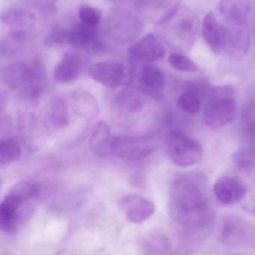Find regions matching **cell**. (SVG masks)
Here are the masks:
<instances>
[{
	"label": "cell",
	"instance_id": "1",
	"mask_svg": "<svg viewBox=\"0 0 255 255\" xmlns=\"http://www.w3.org/2000/svg\"><path fill=\"white\" fill-rule=\"evenodd\" d=\"M168 208L172 220L191 231L207 228L214 219L205 186L194 176H181L174 180L170 189Z\"/></svg>",
	"mask_w": 255,
	"mask_h": 255
},
{
	"label": "cell",
	"instance_id": "2",
	"mask_svg": "<svg viewBox=\"0 0 255 255\" xmlns=\"http://www.w3.org/2000/svg\"><path fill=\"white\" fill-rule=\"evenodd\" d=\"M2 77L10 87L20 88L23 98L34 101L42 91L45 69L38 60L17 62L2 69Z\"/></svg>",
	"mask_w": 255,
	"mask_h": 255
},
{
	"label": "cell",
	"instance_id": "3",
	"mask_svg": "<svg viewBox=\"0 0 255 255\" xmlns=\"http://www.w3.org/2000/svg\"><path fill=\"white\" fill-rule=\"evenodd\" d=\"M235 89L231 86L210 88L207 104L203 113V121L211 129H220L235 120L237 102Z\"/></svg>",
	"mask_w": 255,
	"mask_h": 255
},
{
	"label": "cell",
	"instance_id": "4",
	"mask_svg": "<svg viewBox=\"0 0 255 255\" xmlns=\"http://www.w3.org/2000/svg\"><path fill=\"white\" fill-rule=\"evenodd\" d=\"M34 200H29L11 189L0 204V230L12 234L32 218Z\"/></svg>",
	"mask_w": 255,
	"mask_h": 255
},
{
	"label": "cell",
	"instance_id": "5",
	"mask_svg": "<svg viewBox=\"0 0 255 255\" xmlns=\"http://www.w3.org/2000/svg\"><path fill=\"white\" fill-rule=\"evenodd\" d=\"M165 146L170 159L178 166H191L202 159L203 147L199 141L179 129L168 132Z\"/></svg>",
	"mask_w": 255,
	"mask_h": 255
},
{
	"label": "cell",
	"instance_id": "6",
	"mask_svg": "<svg viewBox=\"0 0 255 255\" xmlns=\"http://www.w3.org/2000/svg\"><path fill=\"white\" fill-rule=\"evenodd\" d=\"M237 179L246 189L241 204L245 210L255 215V144L249 145L237 153L235 158Z\"/></svg>",
	"mask_w": 255,
	"mask_h": 255
},
{
	"label": "cell",
	"instance_id": "7",
	"mask_svg": "<svg viewBox=\"0 0 255 255\" xmlns=\"http://www.w3.org/2000/svg\"><path fill=\"white\" fill-rule=\"evenodd\" d=\"M156 148L154 141L148 137L116 136L111 142V153L125 161H138L151 154Z\"/></svg>",
	"mask_w": 255,
	"mask_h": 255
},
{
	"label": "cell",
	"instance_id": "8",
	"mask_svg": "<svg viewBox=\"0 0 255 255\" xmlns=\"http://www.w3.org/2000/svg\"><path fill=\"white\" fill-rule=\"evenodd\" d=\"M89 74L92 80L109 88L130 84L133 77L132 70L118 61L94 64L89 68Z\"/></svg>",
	"mask_w": 255,
	"mask_h": 255
},
{
	"label": "cell",
	"instance_id": "9",
	"mask_svg": "<svg viewBox=\"0 0 255 255\" xmlns=\"http://www.w3.org/2000/svg\"><path fill=\"white\" fill-rule=\"evenodd\" d=\"M133 3L143 18L154 24H162L177 14L180 0H133Z\"/></svg>",
	"mask_w": 255,
	"mask_h": 255
},
{
	"label": "cell",
	"instance_id": "10",
	"mask_svg": "<svg viewBox=\"0 0 255 255\" xmlns=\"http://www.w3.org/2000/svg\"><path fill=\"white\" fill-rule=\"evenodd\" d=\"M107 29L110 36L119 43L133 41L139 33L141 23L133 14L122 10H115L110 14Z\"/></svg>",
	"mask_w": 255,
	"mask_h": 255
},
{
	"label": "cell",
	"instance_id": "11",
	"mask_svg": "<svg viewBox=\"0 0 255 255\" xmlns=\"http://www.w3.org/2000/svg\"><path fill=\"white\" fill-rule=\"evenodd\" d=\"M165 54V49L159 38L149 33L132 44L128 52V60L132 65L148 63L160 59Z\"/></svg>",
	"mask_w": 255,
	"mask_h": 255
},
{
	"label": "cell",
	"instance_id": "12",
	"mask_svg": "<svg viewBox=\"0 0 255 255\" xmlns=\"http://www.w3.org/2000/svg\"><path fill=\"white\" fill-rule=\"evenodd\" d=\"M65 44L77 48L98 51L104 48V43L99 38L98 26L82 23L66 28Z\"/></svg>",
	"mask_w": 255,
	"mask_h": 255
},
{
	"label": "cell",
	"instance_id": "13",
	"mask_svg": "<svg viewBox=\"0 0 255 255\" xmlns=\"http://www.w3.org/2000/svg\"><path fill=\"white\" fill-rule=\"evenodd\" d=\"M121 210L128 221L134 224L145 222L155 212V206L148 198L137 194H128L119 201Z\"/></svg>",
	"mask_w": 255,
	"mask_h": 255
},
{
	"label": "cell",
	"instance_id": "14",
	"mask_svg": "<svg viewBox=\"0 0 255 255\" xmlns=\"http://www.w3.org/2000/svg\"><path fill=\"white\" fill-rule=\"evenodd\" d=\"M86 65L87 59L80 53H65L53 71V78L56 83H72L82 75Z\"/></svg>",
	"mask_w": 255,
	"mask_h": 255
},
{
	"label": "cell",
	"instance_id": "15",
	"mask_svg": "<svg viewBox=\"0 0 255 255\" xmlns=\"http://www.w3.org/2000/svg\"><path fill=\"white\" fill-rule=\"evenodd\" d=\"M213 194L218 201L224 205L241 203L246 196V189L239 179L221 177L213 185Z\"/></svg>",
	"mask_w": 255,
	"mask_h": 255
},
{
	"label": "cell",
	"instance_id": "16",
	"mask_svg": "<svg viewBox=\"0 0 255 255\" xmlns=\"http://www.w3.org/2000/svg\"><path fill=\"white\" fill-rule=\"evenodd\" d=\"M209 89L202 82H188L177 97V107L186 114H197L201 110L202 98L207 97Z\"/></svg>",
	"mask_w": 255,
	"mask_h": 255
},
{
	"label": "cell",
	"instance_id": "17",
	"mask_svg": "<svg viewBox=\"0 0 255 255\" xmlns=\"http://www.w3.org/2000/svg\"><path fill=\"white\" fill-rule=\"evenodd\" d=\"M250 228L243 219L235 216H228L223 219L221 227V243L226 246L237 247L249 239Z\"/></svg>",
	"mask_w": 255,
	"mask_h": 255
},
{
	"label": "cell",
	"instance_id": "18",
	"mask_svg": "<svg viewBox=\"0 0 255 255\" xmlns=\"http://www.w3.org/2000/svg\"><path fill=\"white\" fill-rule=\"evenodd\" d=\"M202 35L208 47L216 54H219L226 48V28L217 21L213 12L207 13L204 17Z\"/></svg>",
	"mask_w": 255,
	"mask_h": 255
},
{
	"label": "cell",
	"instance_id": "19",
	"mask_svg": "<svg viewBox=\"0 0 255 255\" xmlns=\"http://www.w3.org/2000/svg\"><path fill=\"white\" fill-rule=\"evenodd\" d=\"M69 107L75 116L92 122L100 114V107L95 97L85 90H76L69 98Z\"/></svg>",
	"mask_w": 255,
	"mask_h": 255
},
{
	"label": "cell",
	"instance_id": "20",
	"mask_svg": "<svg viewBox=\"0 0 255 255\" xmlns=\"http://www.w3.org/2000/svg\"><path fill=\"white\" fill-rule=\"evenodd\" d=\"M2 21L11 26L10 38L14 41H25L29 38V29L34 22L33 14L20 9H11L2 15Z\"/></svg>",
	"mask_w": 255,
	"mask_h": 255
},
{
	"label": "cell",
	"instance_id": "21",
	"mask_svg": "<svg viewBox=\"0 0 255 255\" xmlns=\"http://www.w3.org/2000/svg\"><path fill=\"white\" fill-rule=\"evenodd\" d=\"M227 47L234 53L246 54L250 45L249 29L246 21L228 22Z\"/></svg>",
	"mask_w": 255,
	"mask_h": 255
},
{
	"label": "cell",
	"instance_id": "22",
	"mask_svg": "<svg viewBox=\"0 0 255 255\" xmlns=\"http://www.w3.org/2000/svg\"><path fill=\"white\" fill-rule=\"evenodd\" d=\"M138 82L143 92L158 95L165 88V74L158 67L144 64L140 71Z\"/></svg>",
	"mask_w": 255,
	"mask_h": 255
},
{
	"label": "cell",
	"instance_id": "23",
	"mask_svg": "<svg viewBox=\"0 0 255 255\" xmlns=\"http://www.w3.org/2000/svg\"><path fill=\"white\" fill-rule=\"evenodd\" d=\"M111 130L107 122L100 121L95 125L89 139L91 152L98 158L107 157L111 153Z\"/></svg>",
	"mask_w": 255,
	"mask_h": 255
},
{
	"label": "cell",
	"instance_id": "24",
	"mask_svg": "<svg viewBox=\"0 0 255 255\" xmlns=\"http://www.w3.org/2000/svg\"><path fill=\"white\" fill-rule=\"evenodd\" d=\"M46 125L52 129H61L70 124L69 106L63 98L51 101L46 115Z\"/></svg>",
	"mask_w": 255,
	"mask_h": 255
},
{
	"label": "cell",
	"instance_id": "25",
	"mask_svg": "<svg viewBox=\"0 0 255 255\" xmlns=\"http://www.w3.org/2000/svg\"><path fill=\"white\" fill-rule=\"evenodd\" d=\"M219 10L227 22L246 21L250 10V0H220Z\"/></svg>",
	"mask_w": 255,
	"mask_h": 255
},
{
	"label": "cell",
	"instance_id": "26",
	"mask_svg": "<svg viewBox=\"0 0 255 255\" xmlns=\"http://www.w3.org/2000/svg\"><path fill=\"white\" fill-rule=\"evenodd\" d=\"M141 91L134 88L125 89L119 93L116 98L117 107L122 112L128 113H135L141 111L144 104Z\"/></svg>",
	"mask_w": 255,
	"mask_h": 255
},
{
	"label": "cell",
	"instance_id": "27",
	"mask_svg": "<svg viewBox=\"0 0 255 255\" xmlns=\"http://www.w3.org/2000/svg\"><path fill=\"white\" fill-rule=\"evenodd\" d=\"M141 247L148 255H166L171 250V243L168 237L162 233H152L143 239Z\"/></svg>",
	"mask_w": 255,
	"mask_h": 255
},
{
	"label": "cell",
	"instance_id": "28",
	"mask_svg": "<svg viewBox=\"0 0 255 255\" xmlns=\"http://www.w3.org/2000/svg\"><path fill=\"white\" fill-rule=\"evenodd\" d=\"M240 129L245 139L255 144V101L244 106L240 115Z\"/></svg>",
	"mask_w": 255,
	"mask_h": 255
},
{
	"label": "cell",
	"instance_id": "29",
	"mask_svg": "<svg viewBox=\"0 0 255 255\" xmlns=\"http://www.w3.org/2000/svg\"><path fill=\"white\" fill-rule=\"evenodd\" d=\"M22 156V149L14 138H5L0 144V165L6 167L17 162Z\"/></svg>",
	"mask_w": 255,
	"mask_h": 255
},
{
	"label": "cell",
	"instance_id": "30",
	"mask_svg": "<svg viewBox=\"0 0 255 255\" xmlns=\"http://www.w3.org/2000/svg\"><path fill=\"white\" fill-rule=\"evenodd\" d=\"M168 62L172 68L183 72H196L198 70V67L192 59L180 53H171Z\"/></svg>",
	"mask_w": 255,
	"mask_h": 255
},
{
	"label": "cell",
	"instance_id": "31",
	"mask_svg": "<svg viewBox=\"0 0 255 255\" xmlns=\"http://www.w3.org/2000/svg\"><path fill=\"white\" fill-rule=\"evenodd\" d=\"M79 17L82 23L98 26L101 23L102 16L98 8L89 5H83L79 9Z\"/></svg>",
	"mask_w": 255,
	"mask_h": 255
},
{
	"label": "cell",
	"instance_id": "32",
	"mask_svg": "<svg viewBox=\"0 0 255 255\" xmlns=\"http://www.w3.org/2000/svg\"><path fill=\"white\" fill-rule=\"evenodd\" d=\"M195 27V20L190 17H183L179 22L178 29L180 33L185 35H192Z\"/></svg>",
	"mask_w": 255,
	"mask_h": 255
}]
</instances>
